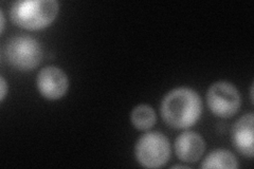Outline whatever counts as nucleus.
<instances>
[{
  "mask_svg": "<svg viewBox=\"0 0 254 169\" xmlns=\"http://www.w3.org/2000/svg\"><path fill=\"white\" fill-rule=\"evenodd\" d=\"M202 111L201 99L196 91L180 87L164 96L161 114L164 122L176 129H185L199 119Z\"/></svg>",
  "mask_w": 254,
  "mask_h": 169,
  "instance_id": "f257e3e1",
  "label": "nucleus"
},
{
  "mask_svg": "<svg viewBox=\"0 0 254 169\" xmlns=\"http://www.w3.org/2000/svg\"><path fill=\"white\" fill-rule=\"evenodd\" d=\"M59 13L55 0H23L12 5L11 18L15 25L27 30L48 27Z\"/></svg>",
  "mask_w": 254,
  "mask_h": 169,
  "instance_id": "f03ea898",
  "label": "nucleus"
},
{
  "mask_svg": "<svg viewBox=\"0 0 254 169\" xmlns=\"http://www.w3.org/2000/svg\"><path fill=\"white\" fill-rule=\"evenodd\" d=\"M4 55L11 65L18 70L36 68L43 57V50L37 40L31 36H15L6 43Z\"/></svg>",
  "mask_w": 254,
  "mask_h": 169,
  "instance_id": "7ed1b4c3",
  "label": "nucleus"
},
{
  "mask_svg": "<svg viewBox=\"0 0 254 169\" xmlns=\"http://www.w3.org/2000/svg\"><path fill=\"white\" fill-rule=\"evenodd\" d=\"M138 162L146 168H159L171 157V146L166 136L158 131L142 135L136 145Z\"/></svg>",
  "mask_w": 254,
  "mask_h": 169,
  "instance_id": "20e7f679",
  "label": "nucleus"
},
{
  "mask_svg": "<svg viewBox=\"0 0 254 169\" xmlns=\"http://www.w3.org/2000/svg\"><path fill=\"white\" fill-rule=\"evenodd\" d=\"M206 102L214 114L230 117L240 110L242 99L236 88L228 82L213 84L206 93Z\"/></svg>",
  "mask_w": 254,
  "mask_h": 169,
  "instance_id": "39448f33",
  "label": "nucleus"
},
{
  "mask_svg": "<svg viewBox=\"0 0 254 169\" xmlns=\"http://www.w3.org/2000/svg\"><path fill=\"white\" fill-rule=\"evenodd\" d=\"M68 77L62 69L49 66L44 68L37 75V88L48 100H59L68 90Z\"/></svg>",
  "mask_w": 254,
  "mask_h": 169,
  "instance_id": "423d86ee",
  "label": "nucleus"
},
{
  "mask_svg": "<svg viewBox=\"0 0 254 169\" xmlns=\"http://www.w3.org/2000/svg\"><path fill=\"white\" fill-rule=\"evenodd\" d=\"M205 149V143L201 136L194 131L181 133L175 142L177 157L185 162L194 163L199 160Z\"/></svg>",
  "mask_w": 254,
  "mask_h": 169,
  "instance_id": "0eeeda50",
  "label": "nucleus"
},
{
  "mask_svg": "<svg viewBox=\"0 0 254 169\" xmlns=\"http://www.w3.org/2000/svg\"><path fill=\"white\" fill-rule=\"evenodd\" d=\"M253 114L249 113L237 120L233 128V143L242 155L252 158L253 150Z\"/></svg>",
  "mask_w": 254,
  "mask_h": 169,
  "instance_id": "6e6552de",
  "label": "nucleus"
},
{
  "mask_svg": "<svg viewBox=\"0 0 254 169\" xmlns=\"http://www.w3.org/2000/svg\"><path fill=\"white\" fill-rule=\"evenodd\" d=\"M238 167L237 160L231 152L225 149H217L204 159L201 168H227L235 169Z\"/></svg>",
  "mask_w": 254,
  "mask_h": 169,
  "instance_id": "1a4fd4ad",
  "label": "nucleus"
},
{
  "mask_svg": "<svg viewBox=\"0 0 254 169\" xmlns=\"http://www.w3.org/2000/svg\"><path fill=\"white\" fill-rule=\"evenodd\" d=\"M130 119L132 125L140 130L153 127L156 123V113L148 105H139L131 112Z\"/></svg>",
  "mask_w": 254,
  "mask_h": 169,
  "instance_id": "9d476101",
  "label": "nucleus"
},
{
  "mask_svg": "<svg viewBox=\"0 0 254 169\" xmlns=\"http://www.w3.org/2000/svg\"><path fill=\"white\" fill-rule=\"evenodd\" d=\"M0 87H1V91H0V100L3 101L7 90V85L3 76H1V78H0Z\"/></svg>",
  "mask_w": 254,
  "mask_h": 169,
  "instance_id": "9b49d317",
  "label": "nucleus"
},
{
  "mask_svg": "<svg viewBox=\"0 0 254 169\" xmlns=\"http://www.w3.org/2000/svg\"><path fill=\"white\" fill-rule=\"evenodd\" d=\"M0 19H1V25H0V27H1V33H3V31H4V16H3L2 11L0 12Z\"/></svg>",
  "mask_w": 254,
  "mask_h": 169,
  "instance_id": "f8f14e48",
  "label": "nucleus"
},
{
  "mask_svg": "<svg viewBox=\"0 0 254 169\" xmlns=\"http://www.w3.org/2000/svg\"><path fill=\"white\" fill-rule=\"evenodd\" d=\"M172 168H186V167L181 166V165H174V166H172Z\"/></svg>",
  "mask_w": 254,
  "mask_h": 169,
  "instance_id": "ddd939ff",
  "label": "nucleus"
}]
</instances>
